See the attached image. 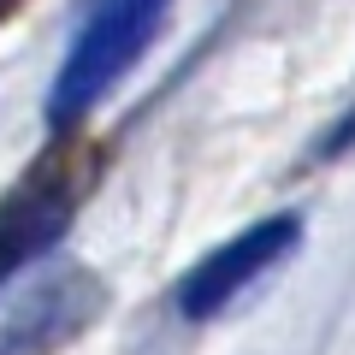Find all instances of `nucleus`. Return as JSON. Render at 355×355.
Here are the masks:
<instances>
[{
	"instance_id": "f257e3e1",
	"label": "nucleus",
	"mask_w": 355,
	"mask_h": 355,
	"mask_svg": "<svg viewBox=\"0 0 355 355\" xmlns=\"http://www.w3.org/2000/svg\"><path fill=\"white\" fill-rule=\"evenodd\" d=\"M166 12H172V0H95L89 18L77 24L71 48H65V65L53 77V89H48V125L53 130L83 125L113 95L119 77L148 53Z\"/></svg>"
},
{
	"instance_id": "f03ea898",
	"label": "nucleus",
	"mask_w": 355,
	"mask_h": 355,
	"mask_svg": "<svg viewBox=\"0 0 355 355\" xmlns=\"http://www.w3.org/2000/svg\"><path fill=\"white\" fill-rule=\"evenodd\" d=\"M296 243H302V214H266L254 225H243L231 243H219L214 254H202L184 272V284H178V314L184 320L225 314L249 284H261L279 261H291Z\"/></svg>"
},
{
	"instance_id": "7ed1b4c3",
	"label": "nucleus",
	"mask_w": 355,
	"mask_h": 355,
	"mask_svg": "<svg viewBox=\"0 0 355 355\" xmlns=\"http://www.w3.org/2000/svg\"><path fill=\"white\" fill-rule=\"evenodd\" d=\"M107 291L83 266H60L42 284H30L18 302L0 308V355H60L71 338L95 326Z\"/></svg>"
},
{
	"instance_id": "20e7f679",
	"label": "nucleus",
	"mask_w": 355,
	"mask_h": 355,
	"mask_svg": "<svg viewBox=\"0 0 355 355\" xmlns=\"http://www.w3.org/2000/svg\"><path fill=\"white\" fill-rule=\"evenodd\" d=\"M77 214V190L60 172H36L24 178L6 202H0V284L18 279L30 261L60 249V237L71 231Z\"/></svg>"
},
{
	"instance_id": "39448f33",
	"label": "nucleus",
	"mask_w": 355,
	"mask_h": 355,
	"mask_svg": "<svg viewBox=\"0 0 355 355\" xmlns=\"http://www.w3.org/2000/svg\"><path fill=\"white\" fill-rule=\"evenodd\" d=\"M6 6H12V0H0V12H6Z\"/></svg>"
}]
</instances>
